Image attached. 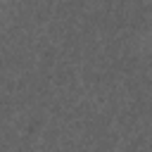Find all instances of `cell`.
<instances>
[{
  "label": "cell",
  "mask_w": 152,
  "mask_h": 152,
  "mask_svg": "<svg viewBox=\"0 0 152 152\" xmlns=\"http://www.w3.org/2000/svg\"><path fill=\"white\" fill-rule=\"evenodd\" d=\"M17 7H19V0H0V24L7 21Z\"/></svg>",
  "instance_id": "cell-1"
}]
</instances>
